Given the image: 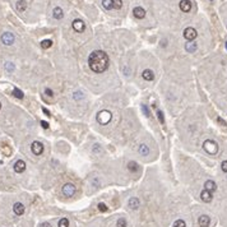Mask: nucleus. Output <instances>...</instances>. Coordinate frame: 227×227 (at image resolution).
I'll use <instances>...</instances> for the list:
<instances>
[{"label": "nucleus", "instance_id": "nucleus-1", "mask_svg": "<svg viewBox=\"0 0 227 227\" xmlns=\"http://www.w3.org/2000/svg\"><path fill=\"white\" fill-rule=\"evenodd\" d=\"M108 64H110L108 55L102 50L93 51V53H91V55L88 56V65L92 72H94V73L105 72L108 68Z\"/></svg>", "mask_w": 227, "mask_h": 227}, {"label": "nucleus", "instance_id": "nucleus-2", "mask_svg": "<svg viewBox=\"0 0 227 227\" xmlns=\"http://www.w3.org/2000/svg\"><path fill=\"white\" fill-rule=\"evenodd\" d=\"M96 119L98 121V124H101V125H106L108 124V122L111 121L112 119V114L108 111V110H102L97 114V116H96Z\"/></svg>", "mask_w": 227, "mask_h": 227}, {"label": "nucleus", "instance_id": "nucleus-3", "mask_svg": "<svg viewBox=\"0 0 227 227\" xmlns=\"http://www.w3.org/2000/svg\"><path fill=\"white\" fill-rule=\"evenodd\" d=\"M203 148H204L205 152L209 153V154H216L218 152V144L212 139H207L204 143H203Z\"/></svg>", "mask_w": 227, "mask_h": 227}, {"label": "nucleus", "instance_id": "nucleus-4", "mask_svg": "<svg viewBox=\"0 0 227 227\" xmlns=\"http://www.w3.org/2000/svg\"><path fill=\"white\" fill-rule=\"evenodd\" d=\"M197 36H198V32L195 31V28L188 27V28H185V30H184V37H185V40H188V41L195 40Z\"/></svg>", "mask_w": 227, "mask_h": 227}, {"label": "nucleus", "instance_id": "nucleus-5", "mask_svg": "<svg viewBox=\"0 0 227 227\" xmlns=\"http://www.w3.org/2000/svg\"><path fill=\"white\" fill-rule=\"evenodd\" d=\"M31 149H32V153L36 154V156H40L42 154V152H44V145H42L41 142H33L31 145Z\"/></svg>", "mask_w": 227, "mask_h": 227}, {"label": "nucleus", "instance_id": "nucleus-6", "mask_svg": "<svg viewBox=\"0 0 227 227\" xmlns=\"http://www.w3.org/2000/svg\"><path fill=\"white\" fill-rule=\"evenodd\" d=\"M1 42L4 45L7 46H10L14 44V35L10 33V32H5V33H3L1 36Z\"/></svg>", "mask_w": 227, "mask_h": 227}, {"label": "nucleus", "instance_id": "nucleus-7", "mask_svg": "<svg viewBox=\"0 0 227 227\" xmlns=\"http://www.w3.org/2000/svg\"><path fill=\"white\" fill-rule=\"evenodd\" d=\"M75 193V186L73 184H65L63 186V194L65 197H73Z\"/></svg>", "mask_w": 227, "mask_h": 227}, {"label": "nucleus", "instance_id": "nucleus-8", "mask_svg": "<svg viewBox=\"0 0 227 227\" xmlns=\"http://www.w3.org/2000/svg\"><path fill=\"white\" fill-rule=\"evenodd\" d=\"M24 170H26V162H24V161L18 159L17 162L14 163V171H16L17 174H22V172H24Z\"/></svg>", "mask_w": 227, "mask_h": 227}, {"label": "nucleus", "instance_id": "nucleus-9", "mask_svg": "<svg viewBox=\"0 0 227 227\" xmlns=\"http://www.w3.org/2000/svg\"><path fill=\"white\" fill-rule=\"evenodd\" d=\"M133 14H134L135 18H138V19H143L145 17V10L142 7H135L133 9Z\"/></svg>", "mask_w": 227, "mask_h": 227}, {"label": "nucleus", "instance_id": "nucleus-10", "mask_svg": "<svg viewBox=\"0 0 227 227\" xmlns=\"http://www.w3.org/2000/svg\"><path fill=\"white\" fill-rule=\"evenodd\" d=\"M180 9L184 13H189L191 10V1L190 0H181L180 1Z\"/></svg>", "mask_w": 227, "mask_h": 227}, {"label": "nucleus", "instance_id": "nucleus-11", "mask_svg": "<svg viewBox=\"0 0 227 227\" xmlns=\"http://www.w3.org/2000/svg\"><path fill=\"white\" fill-rule=\"evenodd\" d=\"M73 28H74V30L77 31V32H83L84 28H86V24H84L83 21L75 19V21H73Z\"/></svg>", "mask_w": 227, "mask_h": 227}, {"label": "nucleus", "instance_id": "nucleus-12", "mask_svg": "<svg viewBox=\"0 0 227 227\" xmlns=\"http://www.w3.org/2000/svg\"><path fill=\"white\" fill-rule=\"evenodd\" d=\"M198 223H199L200 227H209V225H211V218H209L208 216L203 214V216L199 217V220H198Z\"/></svg>", "mask_w": 227, "mask_h": 227}, {"label": "nucleus", "instance_id": "nucleus-13", "mask_svg": "<svg viewBox=\"0 0 227 227\" xmlns=\"http://www.w3.org/2000/svg\"><path fill=\"white\" fill-rule=\"evenodd\" d=\"M200 199L203 202H205V203H209V202H212V199H213V195H212L211 191H208V190L204 189V190L200 193Z\"/></svg>", "mask_w": 227, "mask_h": 227}, {"label": "nucleus", "instance_id": "nucleus-14", "mask_svg": "<svg viewBox=\"0 0 227 227\" xmlns=\"http://www.w3.org/2000/svg\"><path fill=\"white\" fill-rule=\"evenodd\" d=\"M13 211H14V213H16L17 216H22L23 213H24V205L22 204V203H16V204L13 205Z\"/></svg>", "mask_w": 227, "mask_h": 227}, {"label": "nucleus", "instance_id": "nucleus-15", "mask_svg": "<svg viewBox=\"0 0 227 227\" xmlns=\"http://www.w3.org/2000/svg\"><path fill=\"white\" fill-rule=\"evenodd\" d=\"M142 77H143L144 80H148V82H151V80L154 79V73L151 69H145V70H143V73H142Z\"/></svg>", "mask_w": 227, "mask_h": 227}, {"label": "nucleus", "instance_id": "nucleus-16", "mask_svg": "<svg viewBox=\"0 0 227 227\" xmlns=\"http://www.w3.org/2000/svg\"><path fill=\"white\" fill-rule=\"evenodd\" d=\"M204 189L208 190V191H211V193H213V191H216L217 185H216V182L213 180H207L205 184H204Z\"/></svg>", "mask_w": 227, "mask_h": 227}, {"label": "nucleus", "instance_id": "nucleus-17", "mask_svg": "<svg viewBox=\"0 0 227 227\" xmlns=\"http://www.w3.org/2000/svg\"><path fill=\"white\" fill-rule=\"evenodd\" d=\"M139 205H140V203H139V199L136 197H131L129 199V207L131 209H138Z\"/></svg>", "mask_w": 227, "mask_h": 227}, {"label": "nucleus", "instance_id": "nucleus-18", "mask_svg": "<svg viewBox=\"0 0 227 227\" xmlns=\"http://www.w3.org/2000/svg\"><path fill=\"white\" fill-rule=\"evenodd\" d=\"M53 16H54L55 19H61V18H63V16H64L63 9L59 8V7H56L54 10H53Z\"/></svg>", "mask_w": 227, "mask_h": 227}, {"label": "nucleus", "instance_id": "nucleus-19", "mask_svg": "<svg viewBox=\"0 0 227 227\" xmlns=\"http://www.w3.org/2000/svg\"><path fill=\"white\" fill-rule=\"evenodd\" d=\"M26 8H27V3L24 1V0H19V1L17 3V10L18 12H24L26 10Z\"/></svg>", "mask_w": 227, "mask_h": 227}, {"label": "nucleus", "instance_id": "nucleus-20", "mask_svg": "<svg viewBox=\"0 0 227 227\" xmlns=\"http://www.w3.org/2000/svg\"><path fill=\"white\" fill-rule=\"evenodd\" d=\"M138 163L136 162H134V161H130L129 163H128V170H129V171H131V172H136L138 171Z\"/></svg>", "mask_w": 227, "mask_h": 227}, {"label": "nucleus", "instance_id": "nucleus-21", "mask_svg": "<svg viewBox=\"0 0 227 227\" xmlns=\"http://www.w3.org/2000/svg\"><path fill=\"white\" fill-rule=\"evenodd\" d=\"M197 49H198V46H197V44H194V42H190V44L185 45V50L188 51V53H194Z\"/></svg>", "mask_w": 227, "mask_h": 227}, {"label": "nucleus", "instance_id": "nucleus-22", "mask_svg": "<svg viewBox=\"0 0 227 227\" xmlns=\"http://www.w3.org/2000/svg\"><path fill=\"white\" fill-rule=\"evenodd\" d=\"M139 153H140L142 156H148V154H149V148H148V145L142 144L140 147H139Z\"/></svg>", "mask_w": 227, "mask_h": 227}, {"label": "nucleus", "instance_id": "nucleus-23", "mask_svg": "<svg viewBox=\"0 0 227 227\" xmlns=\"http://www.w3.org/2000/svg\"><path fill=\"white\" fill-rule=\"evenodd\" d=\"M13 94H14V97L19 98V100H22V98L24 97V94H23V92L21 91V89H18V88H14V89H13Z\"/></svg>", "mask_w": 227, "mask_h": 227}, {"label": "nucleus", "instance_id": "nucleus-24", "mask_svg": "<svg viewBox=\"0 0 227 227\" xmlns=\"http://www.w3.org/2000/svg\"><path fill=\"white\" fill-rule=\"evenodd\" d=\"M102 5L105 9H107V10H110V9H112V0H102Z\"/></svg>", "mask_w": 227, "mask_h": 227}, {"label": "nucleus", "instance_id": "nucleus-25", "mask_svg": "<svg viewBox=\"0 0 227 227\" xmlns=\"http://www.w3.org/2000/svg\"><path fill=\"white\" fill-rule=\"evenodd\" d=\"M53 46V41L51 40H44L41 42V47L42 49H49V47Z\"/></svg>", "mask_w": 227, "mask_h": 227}, {"label": "nucleus", "instance_id": "nucleus-26", "mask_svg": "<svg viewBox=\"0 0 227 227\" xmlns=\"http://www.w3.org/2000/svg\"><path fill=\"white\" fill-rule=\"evenodd\" d=\"M59 227H69V220L63 217V218L59 221Z\"/></svg>", "mask_w": 227, "mask_h": 227}, {"label": "nucleus", "instance_id": "nucleus-27", "mask_svg": "<svg viewBox=\"0 0 227 227\" xmlns=\"http://www.w3.org/2000/svg\"><path fill=\"white\" fill-rule=\"evenodd\" d=\"M112 7L115 8V9H121L122 0H112Z\"/></svg>", "mask_w": 227, "mask_h": 227}, {"label": "nucleus", "instance_id": "nucleus-28", "mask_svg": "<svg viewBox=\"0 0 227 227\" xmlns=\"http://www.w3.org/2000/svg\"><path fill=\"white\" fill-rule=\"evenodd\" d=\"M174 227H186L185 225V221L184 220H176L174 223Z\"/></svg>", "mask_w": 227, "mask_h": 227}, {"label": "nucleus", "instance_id": "nucleus-29", "mask_svg": "<svg viewBox=\"0 0 227 227\" xmlns=\"http://www.w3.org/2000/svg\"><path fill=\"white\" fill-rule=\"evenodd\" d=\"M157 117H158V120H159L161 124L165 125V116H163V112L161 111V110H157Z\"/></svg>", "mask_w": 227, "mask_h": 227}, {"label": "nucleus", "instance_id": "nucleus-30", "mask_svg": "<svg viewBox=\"0 0 227 227\" xmlns=\"http://www.w3.org/2000/svg\"><path fill=\"white\" fill-rule=\"evenodd\" d=\"M116 227H126V220L125 218H119L116 222Z\"/></svg>", "mask_w": 227, "mask_h": 227}, {"label": "nucleus", "instance_id": "nucleus-31", "mask_svg": "<svg viewBox=\"0 0 227 227\" xmlns=\"http://www.w3.org/2000/svg\"><path fill=\"white\" fill-rule=\"evenodd\" d=\"M5 69H7V72L12 73L13 70H14V64H13V63H7V64H5Z\"/></svg>", "mask_w": 227, "mask_h": 227}, {"label": "nucleus", "instance_id": "nucleus-32", "mask_svg": "<svg viewBox=\"0 0 227 227\" xmlns=\"http://www.w3.org/2000/svg\"><path fill=\"white\" fill-rule=\"evenodd\" d=\"M73 98H74L75 101L82 100V98H83V94H82V92H75V93L73 94Z\"/></svg>", "mask_w": 227, "mask_h": 227}, {"label": "nucleus", "instance_id": "nucleus-33", "mask_svg": "<svg viewBox=\"0 0 227 227\" xmlns=\"http://www.w3.org/2000/svg\"><path fill=\"white\" fill-rule=\"evenodd\" d=\"M98 209H100L101 212H107V205L105 204V203H100V204H98Z\"/></svg>", "mask_w": 227, "mask_h": 227}, {"label": "nucleus", "instance_id": "nucleus-34", "mask_svg": "<svg viewBox=\"0 0 227 227\" xmlns=\"http://www.w3.org/2000/svg\"><path fill=\"white\" fill-rule=\"evenodd\" d=\"M143 112H144V115L147 116V117H151V112H149V110H148V107H147V105H143Z\"/></svg>", "mask_w": 227, "mask_h": 227}, {"label": "nucleus", "instance_id": "nucleus-35", "mask_svg": "<svg viewBox=\"0 0 227 227\" xmlns=\"http://www.w3.org/2000/svg\"><path fill=\"white\" fill-rule=\"evenodd\" d=\"M221 168H222V171L227 174V161H223V162L221 163Z\"/></svg>", "mask_w": 227, "mask_h": 227}, {"label": "nucleus", "instance_id": "nucleus-36", "mask_svg": "<svg viewBox=\"0 0 227 227\" xmlns=\"http://www.w3.org/2000/svg\"><path fill=\"white\" fill-rule=\"evenodd\" d=\"M217 121H218V124H221L222 126H227V124H226V121L223 120V119H222V117H217Z\"/></svg>", "mask_w": 227, "mask_h": 227}, {"label": "nucleus", "instance_id": "nucleus-37", "mask_svg": "<svg viewBox=\"0 0 227 227\" xmlns=\"http://www.w3.org/2000/svg\"><path fill=\"white\" fill-rule=\"evenodd\" d=\"M45 93H46V94H47V96H49V97H53V96H54V92L51 91L50 88H46V89H45Z\"/></svg>", "mask_w": 227, "mask_h": 227}, {"label": "nucleus", "instance_id": "nucleus-38", "mask_svg": "<svg viewBox=\"0 0 227 227\" xmlns=\"http://www.w3.org/2000/svg\"><path fill=\"white\" fill-rule=\"evenodd\" d=\"M41 125L44 129H49V122H46V121H41Z\"/></svg>", "mask_w": 227, "mask_h": 227}, {"label": "nucleus", "instance_id": "nucleus-39", "mask_svg": "<svg viewBox=\"0 0 227 227\" xmlns=\"http://www.w3.org/2000/svg\"><path fill=\"white\" fill-rule=\"evenodd\" d=\"M42 111H44V112L46 114V115H47V116H51V115H50V111H49V110H47V108H45V107H44V108H42Z\"/></svg>", "mask_w": 227, "mask_h": 227}, {"label": "nucleus", "instance_id": "nucleus-40", "mask_svg": "<svg viewBox=\"0 0 227 227\" xmlns=\"http://www.w3.org/2000/svg\"><path fill=\"white\" fill-rule=\"evenodd\" d=\"M94 145H96V147H94L93 152H98V151H100V145H98V144H94Z\"/></svg>", "mask_w": 227, "mask_h": 227}, {"label": "nucleus", "instance_id": "nucleus-41", "mask_svg": "<svg viewBox=\"0 0 227 227\" xmlns=\"http://www.w3.org/2000/svg\"><path fill=\"white\" fill-rule=\"evenodd\" d=\"M3 149H4V152H5L7 154H10V151H9V148H8V147H4Z\"/></svg>", "mask_w": 227, "mask_h": 227}, {"label": "nucleus", "instance_id": "nucleus-42", "mask_svg": "<svg viewBox=\"0 0 227 227\" xmlns=\"http://www.w3.org/2000/svg\"><path fill=\"white\" fill-rule=\"evenodd\" d=\"M41 227H51V225H50V223H47V222H45V223H42V225H41Z\"/></svg>", "mask_w": 227, "mask_h": 227}, {"label": "nucleus", "instance_id": "nucleus-43", "mask_svg": "<svg viewBox=\"0 0 227 227\" xmlns=\"http://www.w3.org/2000/svg\"><path fill=\"white\" fill-rule=\"evenodd\" d=\"M0 108H1V102H0Z\"/></svg>", "mask_w": 227, "mask_h": 227}, {"label": "nucleus", "instance_id": "nucleus-44", "mask_svg": "<svg viewBox=\"0 0 227 227\" xmlns=\"http://www.w3.org/2000/svg\"><path fill=\"white\" fill-rule=\"evenodd\" d=\"M226 49H227V42H226Z\"/></svg>", "mask_w": 227, "mask_h": 227}]
</instances>
